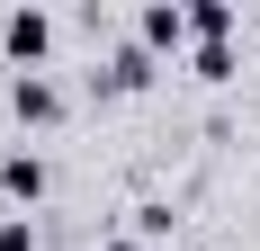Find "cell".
<instances>
[{"label": "cell", "instance_id": "obj_7", "mask_svg": "<svg viewBox=\"0 0 260 251\" xmlns=\"http://www.w3.org/2000/svg\"><path fill=\"white\" fill-rule=\"evenodd\" d=\"M0 251H36V225L27 215H0Z\"/></svg>", "mask_w": 260, "mask_h": 251}, {"label": "cell", "instance_id": "obj_1", "mask_svg": "<svg viewBox=\"0 0 260 251\" xmlns=\"http://www.w3.org/2000/svg\"><path fill=\"white\" fill-rule=\"evenodd\" d=\"M9 117L18 125H63V81L54 72H18L9 81Z\"/></svg>", "mask_w": 260, "mask_h": 251}, {"label": "cell", "instance_id": "obj_3", "mask_svg": "<svg viewBox=\"0 0 260 251\" xmlns=\"http://www.w3.org/2000/svg\"><path fill=\"white\" fill-rule=\"evenodd\" d=\"M0 198L27 215V206L45 198V162H36V152H0Z\"/></svg>", "mask_w": 260, "mask_h": 251}, {"label": "cell", "instance_id": "obj_6", "mask_svg": "<svg viewBox=\"0 0 260 251\" xmlns=\"http://www.w3.org/2000/svg\"><path fill=\"white\" fill-rule=\"evenodd\" d=\"M198 81H234V45H198Z\"/></svg>", "mask_w": 260, "mask_h": 251}, {"label": "cell", "instance_id": "obj_4", "mask_svg": "<svg viewBox=\"0 0 260 251\" xmlns=\"http://www.w3.org/2000/svg\"><path fill=\"white\" fill-rule=\"evenodd\" d=\"M99 81H108V90H144V81H153V54L126 36V45H108V72Z\"/></svg>", "mask_w": 260, "mask_h": 251}, {"label": "cell", "instance_id": "obj_8", "mask_svg": "<svg viewBox=\"0 0 260 251\" xmlns=\"http://www.w3.org/2000/svg\"><path fill=\"white\" fill-rule=\"evenodd\" d=\"M99 251H144V242H135V233H108V242H99Z\"/></svg>", "mask_w": 260, "mask_h": 251}, {"label": "cell", "instance_id": "obj_2", "mask_svg": "<svg viewBox=\"0 0 260 251\" xmlns=\"http://www.w3.org/2000/svg\"><path fill=\"white\" fill-rule=\"evenodd\" d=\"M0 45H9V63H27V72H36V63H45V45H54V18H45V9H9V18H0Z\"/></svg>", "mask_w": 260, "mask_h": 251}, {"label": "cell", "instance_id": "obj_5", "mask_svg": "<svg viewBox=\"0 0 260 251\" xmlns=\"http://www.w3.org/2000/svg\"><path fill=\"white\" fill-rule=\"evenodd\" d=\"M171 225H180V215H171V206H161V198H144V206H135V242H161V233H171Z\"/></svg>", "mask_w": 260, "mask_h": 251}]
</instances>
